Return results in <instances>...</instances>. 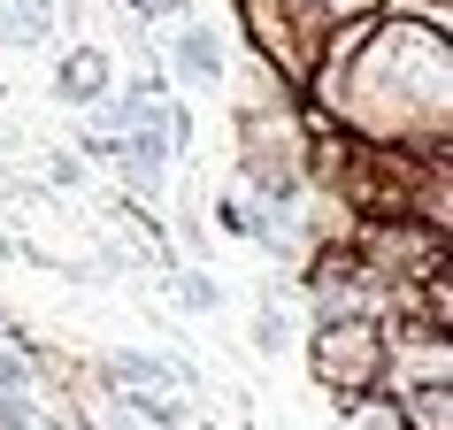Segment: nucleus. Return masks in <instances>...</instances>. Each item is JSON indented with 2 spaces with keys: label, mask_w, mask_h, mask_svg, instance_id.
<instances>
[{
  "label": "nucleus",
  "mask_w": 453,
  "mask_h": 430,
  "mask_svg": "<svg viewBox=\"0 0 453 430\" xmlns=\"http://www.w3.org/2000/svg\"><path fill=\"white\" fill-rule=\"evenodd\" d=\"M100 85H108V62H100V54H70V62H62V100L85 108V100H100Z\"/></svg>",
  "instance_id": "f257e3e1"
},
{
  "label": "nucleus",
  "mask_w": 453,
  "mask_h": 430,
  "mask_svg": "<svg viewBox=\"0 0 453 430\" xmlns=\"http://www.w3.org/2000/svg\"><path fill=\"white\" fill-rule=\"evenodd\" d=\"M177 62H185L192 77H215V70H223V54H215L208 31H185V39H177Z\"/></svg>",
  "instance_id": "f03ea898"
},
{
  "label": "nucleus",
  "mask_w": 453,
  "mask_h": 430,
  "mask_svg": "<svg viewBox=\"0 0 453 430\" xmlns=\"http://www.w3.org/2000/svg\"><path fill=\"white\" fill-rule=\"evenodd\" d=\"M8 24H16L24 47H39V39H47V0H8Z\"/></svg>",
  "instance_id": "7ed1b4c3"
},
{
  "label": "nucleus",
  "mask_w": 453,
  "mask_h": 430,
  "mask_svg": "<svg viewBox=\"0 0 453 430\" xmlns=\"http://www.w3.org/2000/svg\"><path fill=\"white\" fill-rule=\"evenodd\" d=\"M254 346H262V354H285V346H292V338H285V315H277V308L254 315Z\"/></svg>",
  "instance_id": "20e7f679"
},
{
  "label": "nucleus",
  "mask_w": 453,
  "mask_h": 430,
  "mask_svg": "<svg viewBox=\"0 0 453 430\" xmlns=\"http://www.w3.org/2000/svg\"><path fill=\"white\" fill-rule=\"evenodd\" d=\"M169 285H177V300H185V308H200V315L215 308V285L200 277V269H185V277H169Z\"/></svg>",
  "instance_id": "39448f33"
},
{
  "label": "nucleus",
  "mask_w": 453,
  "mask_h": 430,
  "mask_svg": "<svg viewBox=\"0 0 453 430\" xmlns=\"http://www.w3.org/2000/svg\"><path fill=\"white\" fill-rule=\"evenodd\" d=\"M31 423H39L31 400H24V392H8V400H0V430H31Z\"/></svg>",
  "instance_id": "423d86ee"
}]
</instances>
